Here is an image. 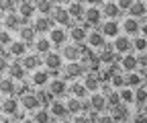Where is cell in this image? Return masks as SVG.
Wrapping results in <instances>:
<instances>
[{
	"label": "cell",
	"instance_id": "cell-1",
	"mask_svg": "<svg viewBox=\"0 0 147 123\" xmlns=\"http://www.w3.org/2000/svg\"><path fill=\"white\" fill-rule=\"evenodd\" d=\"M102 37L106 39V37H119V33H121V23H117V21H104L102 25H100V31H98Z\"/></svg>",
	"mask_w": 147,
	"mask_h": 123
},
{
	"label": "cell",
	"instance_id": "cell-2",
	"mask_svg": "<svg viewBox=\"0 0 147 123\" xmlns=\"http://www.w3.org/2000/svg\"><path fill=\"white\" fill-rule=\"evenodd\" d=\"M53 23H57V25H63V27H71V19H69V14H67V8L63 6H57V8H53Z\"/></svg>",
	"mask_w": 147,
	"mask_h": 123
},
{
	"label": "cell",
	"instance_id": "cell-3",
	"mask_svg": "<svg viewBox=\"0 0 147 123\" xmlns=\"http://www.w3.org/2000/svg\"><path fill=\"white\" fill-rule=\"evenodd\" d=\"M88 103H90V109L94 113H104V109H106V101H104L102 92H92V96H90Z\"/></svg>",
	"mask_w": 147,
	"mask_h": 123
},
{
	"label": "cell",
	"instance_id": "cell-4",
	"mask_svg": "<svg viewBox=\"0 0 147 123\" xmlns=\"http://www.w3.org/2000/svg\"><path fill=\"white\" fill-rule=\"evenodd\" d=\"M49 92H51V96H63L65 92H67V84L61 80V78H55V80H51L49 82Z\"/></svg>",
	"mask_w": 147,
	"mask_h": 123
},
{
	"label": "cell",
	"instance_id": "cell-5",
	"mask_svg": "<svg viewBox=\"0 0 147 123\" xmlns=\"http://www.w3.org/2000/svg\"><path fill=\"white\" fill-rule=\"evenodd\" d=\"M113 47L119 51V54H129V51H131V39L127 37V35H119V37H115V43H113Z\"/></svg>",
	"mask_w": 147,
	"mask_h": 123
},
{
	"label": "cell",
	"instance_id": "cell-6",
	"mask_svg": "<svg viewBox=\"0 0 147 123\" xmlns=\"http://www.w3.org/2000/svg\"><path fill=\"white\" fill-rule=\"evenodd\" d=\"M100 12H102V16H106V21H117V16L121 14L117 2H104L102 8H100Z\"/></svg>",
	"mask_w": 147,
	"mask_h": 123
},
{
	"label": "cell",
	"instance_id": "cell-7",
	"mask_svg": "<svg viewBox=\"0 0 147 123\" xmlns=\"http://www.w3.org/2000/svg\"><path fill=\"white\" fill-rule=\"evenodd\" d=\"M84 19H86V25H100V21H102V12H100V8L90 6V8L84 10Z\"/></svg>",
	"mask_w": 147,
	"mask_h": 123
},
{
	"label": "cell",
	"instance_id": "cell-8",
	"mask_svg": "<svg viewBox=\"0 0 147 123\" xmlns=\"http://www.w3.org/2000/svg\"><path fill=\"white\" fill-rule=\"evenodd\" d=\"M61 58H65L67 62H80V47L76 43H71V45H65L61 49Z\"/></svg>",
	"mask_w": 147,
	"mask_h": 123
},
{
	"label": "cell",
	"instance_id": "cell-9",
	"mask_svg": "<svg viewBox=\"0 0 147 123\" xmlns=\"http://www.w3.org/2000/svg\"><path fill=\"white\" fill-rule=\"evenodd\" d=\"M86 70L80 62H69L65 66V78H78V76H84Z\"/></svg>",
	"mask_w": 147,
	"mask_h": 123
},
{
	"label": "cell",
	"instance_id": "cell-10",
	"mask_svg": "<svg viewBox=\"0 0 147 123\" xmlns=\"http://www.w3.org/2000/svg\"><path fill=\"white\" fill-rule=\"evenodd\" d=\"M65 39H67V33H65L63 29H51V31H49V41H51V45L59 47V45L65 43Z\"/></svg>",
	"mask_w": 147,
	"mask_h": 123
},
{
	"label": "cell",
	"instance_id": "cell-11",
	"mask_svg": "<svg viewBox=\"0 0 147 123\" xmlns=\"http://www.w3.org/2000/svg\"><path fill=\"white\" fill-rule=\"evenodd\" d=\"M110 119L113 121H127L129 119V109L125 105H117V107H110Z\"/></svg>",
	"mask_w": 147,
	"mask_h": 123
},
{
	"label": "cell",
	"instance_id": "cell-12",
	"mask_svg": "<svg viewBox=\"0 0 147 123\" xmlns=\"http://www.w3.org/2000/svg\"><path fill=\"white\" fill-rule=\"evenodd\" d=\"M45 66H47L49 72H51V70H59V68H61V56L55 54V51L45 54Z\"/></svg>",
	"mask_w": 147,
	"mask_h": 123
},
{
	"label": "cell",
	"instance_id": "cell-13",
	"mask_svg": "<svg viewBox=\"0 0 147 123\" xmlns=\"http://www.w3.org/2000/svg\"><path fill=\"white\" fill-rule=\"evenodd\" d=\"M129 12H131V19H143L145 12H147V2H143V0H135V2L131 4V8H129Z\"/></svg>",
	"mask_w": 147,
	"mask_h": 123
},
{
	"label": "cell",
	"instance_id": "cell-14",
	"mask_svg": "<svg viewBox=\"0 0 147 123\" xmlns=\"http://www.w3.org/2000/svg\"><path fill=\"white\" fill-rule=\"evenodd\" d=\"M18 64H21L25 70H35V68H39L41 58H39V56H35V54H29V56H23Z\"/></svg>",
	"mask_w": 147,
	"mask_h": 123
},
{
	"label": "cell",
	"instance_id": "cell-15",
	"mask_svg": "<svg viewBox=\"0 0 147 123\" xmlns=\"http://www.w3.org/2000/svg\"><path fill=\"white\" fill-rule=\"evenodd\" d=\"M21 105H23V109H25V111H37V109L41 107L39 101H37V96H35V94H29V92H27V94H23Z\"/></svg>",
	"mask_w": 147,
	"mask_h": 123
},
{
	"label": "cell",
	"instance_id": "cell-16",
	"mask_svg": "<svg viewBox=\"0 0 147 123\" xmlns=\"http://www.w3.org/2000/svg\"><path fill=\"white\" fill-rule=\"evenodd\" d=\"M69 37L71 41H76V45H82L88 37V31L82 29V27H76V25H71V31H69Z\"/></svg>",
	"mask_w": 147,
	"mask_h": 123
},
{
	"label": "cell",
	"instance_id": "cell-17",
	"mask_svg": "<svg viewBox=\"0 0 147 123\" xmlns=\"http://www.w3.org/2000/svg\"><path fill=\"white\" fill-rule=\"evenodd\" d=\"M51 25H53V21L49 16H39V19L35 21L33 29H35V33H47V31H51Z\"/></svg>",
	"mask_w": 147,
	"mask_h": 123
},
{
	"label": "cell",
	"instance_id": "cell-18",
	"mask_svg": "<svg viewBox=\"0 0 147 123\" xmlns=\"http://www.w3.org/2000/svg\"><path fill=\"white\" fill-rule=\"evenodd\" d=\"M139 25H141V23H139L137 19H131V16L121 23V27L125 29V35H137V33H139Z\"/></svg>",
	"mask_w": 147,
	"mask_h": 123
},
{
	"label": "cell",
	"instance_id": "cell-19",
	"mask_svg": "<svg viewBox=\"0 0 147 123\" xmlns=\"http://www.w3.org/2000/svg\"><path fill=\"white\" fill-rule=\"evenodd\" d=\"M18 33H21V41H23L25 45H29V43H35V37H37V33H35V29H33V27L25 25V27H21V29H18Z\"/></svg>",
	"mask_w": 147,
	"mask_h": 123
},
{
	"label": "cell",
	"instance_id": "cell-20",
	"mask_svg": "<svg viewBox=\"0 0 147 123\" xmlns=\"http://www.w3.org/2000/svg\"><path fill=\"white\" fill-rule=\"evenodd\" d=\"M4 27H6V31L10 33V31H18L21 29V16L18 14H6L4 16Z\"/></svg>",
	"mask_w": 147,
	"mask_h": 123
},
{
	"label": "cell",
	"instance_id": "cell-21",
	"mask_svg": "<svg viewBox=\"0 0 147 123\" xmlns=\"http://www.w3.org/2000/svg\"><path fill=\"white\" fill-rule=\"evenodd\" d=\"M18 12H21V19L29 21L31 14L35 12V2H29V0H23V2H18Z\"/></svg>",
	"mask_w": 147,
	"mask_h": 123
},
{
	"label": "cell",
	"instance_id": "cell-22",
	"mask_svg": "<svg viewBox=\"0 0 147 123\" xmlns=\"http://www.w3.org/2000/svg\"><path fill=\"white\" fill-rule=\"evenodd\" d=\"M49 111H51L53 117H57V119H63V117L67 115V109H65V105H63L61 101H53V103L49 105Z\"/></svg>",
	"mask_w": 147,
	"mask_h": 123
},
{
	"label": "cell",
	"instance_id": "cell-23",
	"mask_svg": "<svg viewBox=\"0 0 147 123\" xmlns=\"http://www.w3.org/2000/svg\"><path fill=\"white\" fill-rule=\"evenodd\" d=\"M84 2H69L67 6V14H69V19H80V16H84Z\"/></svg>",
	"mask_w": 147,
	"mask_h": 123
},
{
	"label": "cell",
	"instance_id": "cell-24",
	"mask_svg": "<svg viewBox=\"0 0 147 123\" xmlns=\"http://www.w3.org/2000/svg\"><path fill=\"white\" fill-rule=\"evenodd\" d=\"M121 68L125 70V72H135L137 70V58L131 56V54H127L125 58H121Z\"/></svg>",
	"mask_w": 147,
	"mask_h": 123
},
{
	"label": "cell",
	"instance_id": "cell-25",
	"mask_svg": "<svg viewBox=\"0 0 147 123\" xmlns=\"http://www.w3.org/2000/svg\"><path fill=\"white\" fill-rule=\"evenodd\" d=\"M8 74H10V78H12V80H23V78H25V74H27V70L16 62V64H10V66H8Z\"/></svg>",
	"mask_w": 147,
	"mask_h": 123
},
{
	"label": "cell",
	"instance_id": "cell-26",
	"mask_svg": "<svg viewBox=\"0 0 147 123\" xmlns=\"http://www.w3.org/2000/svg\"><path fill=\"white\" fill-rule=\"evenodd\" d=\"M55 8V2H51V0H39V2H35V10H39L41 16H47L49 12H53Z\"/></svg>",
	"mask_w": 147,
	"mask_h": 123
},
{
	"label": "cell",
	"instance_id": "cell-27",
	"mask_svg": "<svg viewBox=\"0 0 147 123\" xmlns=\"http://www.w3.org/2000/svg\"><path fill=\"white\" fill-rule=\"evenodd\" d=\"M8 51H10V56H16V58H23L27 56V45L23 41H12L8 45Z\"/></svg>",
	"mask_w": 147,
	"mask_h": 123
},
{
	"label": "cell",
	"instance_id": "cell-28",
	"mask_svg": "<svg viewBox=\"0 0 147 123\" xmlns=\"http://www.w3.org/2000/svg\"><path fill=\"white\" fill-rule=\"evenodd\" d=\"M0 109H2L4 115H16V113H18V101H16V99H6Z\"/></svg>",
	"mask_w": 147,
	"mask_h": 123
},
{
	"label": "cell",
	"instance_id": "cell-29",
	"mask_svg": "<svg viewBox=\"0 0 147 123\" xmlns=\"http://www.w3.org/2000/svg\"><path fill=\"white\" fill-rule=\"evenodd\" d=\"M86 43L92 45V47H104V37H102L98 31H92V33H88Z\"/></svg>",
	"mask_w": 147,
	"mask_h": 123
},
{
	"label": "cell",
	"instance_id": "cell-30",
	"mask_svg": "<svg viewBox=\"0 0 147 123\" xmlns=\"http://www.w3.org/2000/svg\"><path fill=\"white\" fill-rule=\"evenodd\" d=\"M0 92L2 94H14L16 92V84L12 78H2L0 80Z\"/></svg>",
	"mask_w": 147,
	"mask_h": 123
},
{
	"label": "cell",
	"instance_id": "cell-31",
	"mask_svg": "<svg viewBox=\"0 0 147 123\" xmlns=\"http://www.w3.org/2000/svg\"><path fill=\"white\" fill-rule=\"evenodd\" d=\"M145 96H147L145 86H137L135 92H133V101L139 105V111H143V109H145Z\"/></svg>",
	"mask_w": 147,
	"mask_h": 123
},
{
	"label": "cell",
	"instance_id": "cell-32",
	"mask_svg": "<svg viewBox=\"0 0 147 123\" xmlns=\"http://www.w3.org/2000/svg\"><path fill=\"white\" fill-rule=\"evenodd\" d=\"M69 92H71V96L74 99H78V101H82V99H86V94H88V90L84 88V84H78V82H74L69 88H67Z\"/></svg>",
	"mask_w": 147,
	"mask_h": 123
},
{
	"label": "cell",
	"instance_id": "cell-33",
	"mask_svg": "<svg viewBox=\"0 0 147 123\" xmlns=\"http://www.w3.org/2000/svg\"><path fill=\"white\" fill-rule=\"evenodd\" d=\"M84 88H86V90H90V92L100 90V82H98V78H96L94 74H88V76H86V80H84Z\"/></svg>",
	"mask_w": 147,
	"mask_h": 123
},
{
	"label": "cell",
	"instance_id": "cell-34",
	"mask_svg": "<svg viewBox=\"0 0 147 123\" xmlns=\"http://www.w3.org/2000/svg\"><path fill=\"white\" fill-rule=\"evenodd\" d=\"M125 86H129V88H137V86H141V76L135 74V72L125 74Z\"/></svg>",
	"mask_w": 147,
	"mask_h": 123
},
{
	"label": "cell",
	"instance_id": "cell-35",
	"mask_svg": "<svg viewBox=\"0 0 147 123\" xmlns=\"http://www.w3.org/2000/svg\"><path fill=\"white\" fill-rule=\"evenodd\" d=\"M47 82H49V72H47V70H39V72L33 74V84H37V86H45Z\"/></svg>",
	"mask_w": 147,
	"mask_h": 123
},
{
	"label": "cell",
	"instance_id": "cell-36",
	"mask_svg": "<svg viewBox=\"0 0 147 123\" xmlns=\"http://www.w3.org/2000/svg\"><path fill=\"white\" fill-rule=\"evenodd\" d=\"M37 101H39V105L41 107H49V105L53 103V96H51V92L49 90H37Z\"/></svg>",
	"mask_w": 147,
	"mask_h": 123
},
{
	"label": "cell",
	"instance_id": "cell-37",
	"mask_svg": "<svg viewBox=\"0 0 147 123\" xmlns=\"http://www.w3.org/2000/svg\"><path fill=\"white\" fill-rule=\"evenodd\" d=\"M35 47H37V51H39V54H49V51H51V41L45 39V37L35 39Z\"/></svg>",
	"mask_w": 147,
	"mask_h": 123
},
{
	"label": "cell",
	"instance_id": "cell-38",
	"mask_svg": "<svg viewBox=\"0 0 147 123\" xmlns=\"http://www.w3.org/2000/svg\"><path fill=\"white\" fill-rule=\"evenodd\" d=\"M65 109H67V113H74V115H78L80 111H82V101H78V99H69L67 103H65Z\"/></svg>",
	"mask_w": 147,
	"mask_h": 123
},
{
	"label": "cell",
	"instance_id": "cell-39",
	"mask_svg": "<svg viewBox=\"0 0 147 123\" xmlns=\"http://www.w3.org/2000/svg\"><path fill=\"white\" fill-rule=\"evenodd\" d=\"M33 121H35V123H49V113H47L45 109H37Z\"/></svg>",
	"mask_w": 147,
	"mask_h": 123
},
{
	"label": "cell",
	"instance_id": "cell-40",
	"mask_svg": "<svg viewBox=\"0 0 147 123\" xmlns=\"http://www.w3.org/2000/svg\"><path fill=\"white\" fill-rule=\"evenodd\" d=\"M115 60H119V56H115L113 51H104L102 56H98V62H102V64H106V66H110Z\"/></svg>",
	"mask_w": 147,
	"mask_h": 123
},
{
	"label": "cell",
	"instance_id": "cell-41",
	"mask_svg": "<svg viewBox=\"0 0 147 123\" xmlns=\"http://www.w3.org/2000/svg\"><path fill=\"white\" fill-rule=\"evenodd\" d=\"M131 45L139 51V54H145V49H147V39H145V37H137L135 41H131Z\"/></svg>",
	"mask_w": 147,
	"mask_h": 123
},
{
	"label": "cell",
	"instance_id": "cell-42",
	"mask_svg": "<svg viewBox=\"0 0 147 123\" xmlns=\"http://www.w3.org/2000/svg\"><path fill=\"white\" fill-rule=\"evenodd\" d=\"M110 84L115 88H125V74H113L110 76Z\"/></svg>",
	"mask_w": 147,
	"mask_h": 123
},
{
	"label": "cell",
	"instance_id": "cell-43",
	"mask_svg": "<svg viewBox=\"0 0 147 123\" xmlns=\"http://www.w3.org/2000/svg\"><path fill=\"white\" fill-rule=\"evenodd\" d=\"M14 6H16V2H12V0H0V10H2V12L12 14Z\"/></svg>",
	"mask_w": 147,
	"mask_h": 123
},
{
	"label": "cell",
	"instance_id": "cell-44",
	"mask_svg": "<svg viewBox=\"0 0 147 123\" xmlns=\"http://www.w3.org/2000/svg\"><path fill=\"white\" fill-rule=\"evenodd\" d=\"M119 99H121V103H133V90H129V88L119 90Z\"/></svg>",
	"mask_w": 147,
	"mask_h": 123
},
{
	"label": "cell",
	"instance_id": "cell-45",
	"mask_svg": "<svg viewBox=\"0 0 147 123\" xmlns=\"http://www.w3.org/2000/svg\"><path fill=\"white\" fill-rule=\"evenodd\" d=\"M14 39L10 37V33L8 31H0V45H10Z\"/></svg>",
	"mask_w": 147,
	"mask_h": 123
},
{
	"label": "cell",
	"instance_id": "cell-46",
	"mask_svg": "<svg viewBox=\"0 0 147 123\" xmlns=\"http://www.w3.org/2000/svg\"><path fill=\"white\" fill-rule=\"evenodd\" d=\"M131 4H133V0H121V2H117V6H119V10H129L131 8Z\"/></svg>",
	"mask_w": 147,
	"mask_h": 123
},
{
	"label": "cell",
	"instance_id": "cell-47",
	"mask_svg": "<svg viewBox=\"0 0 147 123\" xmlns=\"http://www.w3.org/2000/svg\"><path fill=\"white\" fill-rule=\"evenodd\" d=\"M135 58H137V66L145 68V64H147V56H145V54H141V56H135Z\"/></svg>",
	"mask_w": 147,
	"mask_h": 123
},
{
	"label": "cell",
	"instance_id": "cell-48",
	"mask_svg": "<svg viewBox=\"0 0 147 123\" xmlns=\"http://www.w3.org/2000/svg\"><path fill=\"white\" fill-rule=\"evenodd\" d=\"M74 123H90V119L84 115H74Z\"/></svg>",
	"mask_w": 147,
	"mask_h": 123
},
{
	"label": "cell",
	"instance_id": "cell-49",
	"mask_svg": "<svg viewBox=\"0 0 147 123\" xmlns=\"http://www.w3.org/2000/svg\"><path fill=\"white\" fill-rule=\"evenodd\" d=\"M4 70H8V62L6 58H0V72H4Z\"/></svg>",
	"mask_w": 147,
	"mask_h": 123
},
{
	"label": "cell",
	"instance_id": "cell-50",
	"mask_svg": "<svg viewBox=\"0 0 147 123\" xmlns=\"http://www.w3.org/2000/svg\"><path fill=\"white\" fill-rule=\"evenodd\" d=\"M82 111H92V109H90V103H88V101H84V103H82Z\"/></svg>",
	"mask_w": 147,
	"mask_h": 123
},
{
	"label": "cell",
	"instance_id": "cell-51",
	"mask_svg": "<svg viewBox=\"0 0 147 123\" xmlns=\"http://www.w3.org/2000/svg\"><path fill=\"white\" fill-rule=\"evenodd\" d=\"M98 123H113V119H110V117H106V115H104V117H100V121H98Z\"/></svg>",
	"mask_w": 147,
	"mask_h": 123
},
{
	"label": "cell",
	"instance_id": "cell-52",
	"mask_svg": "<svg viewBox=\"0 0 147 123\" xmlns=\"http://www.w3.org/2000/svg\"><path fill=\"white\" fill-rule=\"evenodd\" d=\"M139 123H147V119H145V113H141V115H139Z\"/></svg>",
	"mask_w": 147,
	"mask_h": 123
},
{
	"label": "cell",
	"instance_id": "cell-53",
	"mask_svg": "<svg viewBox=\"0 0 147 123\" xmlns=\"http://www.w3.org/2000/svg\"><path fill=\"white\" fill-rule=\"evenodd\" d=\"M23 123H35V121H33V119H25Z\"/></svg>",
	"mask_w": 147,
	"mask_h": 123
},
{
	"label": "cell",
	"instance_id": "cell-54",
	"mask_svg": "<svg viewBox=\"0 0 147 123\" xmlns=\"http://www.w3.org/2000/svg\"><path fill=\"white\" fill-rule=\"evenodd\" d=\"M57 123H65V121H57Z\"/></svg>",
	"mask_w": 147,
	"mask_h": 123
}]
</instances>
